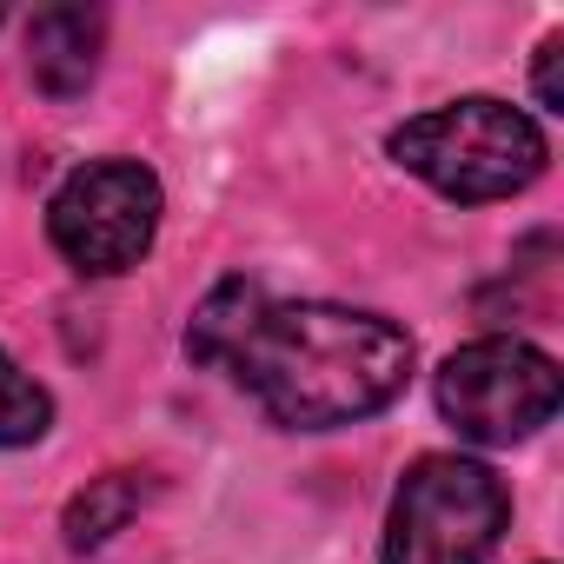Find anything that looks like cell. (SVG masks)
I'll use <instances>...</instances> for the list:
<instances>
[{
	"instance_id": "6da1fadb",
	"label": "cell",
	"mask_w": 564,
	"mask_h": 564,
	"mask_svg": "<svg viewBox=\"0 0 564 564\" xmlns=\"http://www.w3.org/2000/svg\"><path fill=\"white\" fill-rule=\"evenodd\" d=\"M226 372L279 425L333 432V425L386 412L405 392L412 339L379 313H352V306H326V300H300V306L265 300L252 313L246 339L232 346Z\"/></svg>"
},
{
	"instance_id": "7a4b0ae2",
	"label": "cell",
	"mask_w": 564,
	"mask_h": 564,
	"mask_svg": "<svg viewBox=\"0 0 564 564\" xmlns=\"http://www.w3.org/2000/svg\"><path fill=\"white\" fill-rule=\"evenodd\" d=\"M392 160L405 173H419L432 193H445L458 206H485V199L524 193L544 173L551 147H544L531 113H518L511 100L471 94V100H452V107L405 120L392 133Z\"/></svg>"
},
{
	"instance_id": "3957f363",
	"label": "cell",
	"mask_w": 564,
	"mask_h": 564,
	"mask_svg": "<svg viewBox=\"0 0 564 564\" xmlns=\"http://www.w3.org/2000/svg\"><path fill=\"white\" fill-rule=\"evenodd\" d=\"M511 498L491 465L432 452L399 478L386 518V564H485L505 538Z\"/></svg>"
},
{
	"instance_id": "277c9868",
	"label": "cell",
	"mask_w": 564,
	"mask_h": 564,
	"mask_svg": "<svg viewBox=\"0 0 564 564\" xmlns=\"http://www.w3.org/2000/svg\"><path fill=\"white\" fill-rule=\"evenodd\" d=\"M160 180L140 160H94L80 173H67V186L47 206V239L54 252L87 272V279H113L127 265L147 259L153 232H160Z\"/></svg>"
},
{
	"instance_id": "5b68a950",
	"label": "cell",
	"mask_w": 564,
	"mask_h": 564,
	"mask_svg": "<svg viewBox=\"0 0 564 564\" xmlns=\"http://www.w3.org/2000/svg\"><path fill=\"white\" fill-rule=\"evenodd\" d=\"M438 412L471 445H518L557 412V359L524 339H471L438 366Z\"/></svg>"
},
{
	"instance_id": "8992f818",
	"label": "cell",
	"mask_w": 564,
	"mask_h": 564,
	"mask_svg": "<svg viewBox=\"0 0 564 564\" xmlns=\"http://www.w3.org/2000/svg\"><path fill=\"white\" fill-rule=\"evenodd\" d=\"M100 41H107V21L94 8H47L34 14L28 28V74L47 100H74L87 94L94 67H100Z\"/></svg>"
},
{
	"instance_id": "52a82bcc",
	"label": "cell",
	"mask_w": 564,
	"mask_h": 564,
	"mask_svg": "<svg viewBox=\"0 0 564 564\" xmlns=\"http://www.w3.org/2000/svg\"><path fill=\"white\" fill-rule=\"evenodd\" d=\"M259 306H265V286H252V279H226V286H213V293L199 300L193 326H186V352H193L199 366H219V372H226V359H232V346L246 339V326H252Z\"/></svg>"
},
{
	"instance_id": "ba28073f",
	"label": "cell",
	"mask_w": 564,
	"mask_h": 564,
	"mask_svg": "<svg viewBox=\"0 0 564 564\" xmlns=\"http://www.w3.org/2000/svg\"><path fill=\"white\" fill-rule=\"evenodd\" d=\"M147 471H107V478H94L74 505H67V544L74 551H100L140 505H147Z\"/></svg>"
},
{
	"instance_id": "9c48e42d",
	"label": "cell",
	"mask_w": 564,
	"mask_h": 564,
	"mask_svg": "<svg viewBox=\"0 0 564 564\" xmlns=\"http://www.w3.org/2000/svg\"><path fill=\"white\" fill-rule=\"evenodd\" d=\"M54 425V399L0 352V445H34Z\"/></svg>"
},
{
	"instance_id": "30bf717a",
	"label": "cell",
	"mask_w": 564,
	"mask_h": 564,
	"mask_svg": "<svg viewBox=\"0 0 564 564\" xmlns=\"http://www.w3.org/2000/svg\"><path fill=\"white\" fill-rule=\"evenodd\" d=\"M557 54H564V41L551 34V41L538 47V107H544V113H564V87H557Z\"/></svg>"
}]
</instances>
